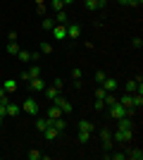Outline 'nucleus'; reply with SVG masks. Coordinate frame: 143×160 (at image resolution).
Returning <instances> with one entry per match:
<instances>
[{"label": "nucleus", "instance_id": "obj_23", "mask_svg": "<svg viewBox=\"0 0 143 160\" xmlns=\"http://www.w3.org/2000/svg\"><path fill=\"white\" fill-rule=\"evenodd\" d=\"M67 22H69V17H67V12H64V10L55 14V24H67Z\"/></svg>", "mask_w": 143, "mask_h": 160}, {"label": "nucleus", "instance_id": "obj_18", "mask_svg": "<svg viewBox=\"0 0 143 160\" xmlns=\"http://www.w3.org/2000/svg\"><path fill=\"white\" fill-rule=\"evenodd\" d=\"M124 153H126V158H131V160H143L141 148H129V151H124Z\"/></svg>", "mask_w": 143, "mask_h": 160}, {"label": "nucleus", "instance_id": "obj_36", "mask_svg": "<svg viewBox=\"0 0 143 160\" xmlns=\"http://www.w3.org/2000/svg\"><path fill=\"white\" fill-rule=\"evenodd\" d=\"M141 46H143V41H141V38H134V48H138V50H141Z\"/></svg>", "mask_w": 143, "mask_h": 160}, {"label": "nucleus", "instance_id": "obj_32", "mask_svg": "<svg viewBox=\"0 0 143 160\" xmlns=\"http://www.w3.org/2000/svg\"><path fill=\"white\" fill-rule=\"evenodd\" d=\"M105 77H107L105 72H95V81H98V84H102V81H105Z\"/></svg>", "mask_w": 143, "mask_h": 160}, {"label": "nucleus", "instance_id": "obj_33", "mask_svg": "<svg viewBox=\"0 0 143 160\" xmlns=\"http://www.w3.org/2000/svg\"><path fill=\"white\" fill-rule=\"evenodd\" d=\"M53 86L55 88H62V86H64V81H62L60 77H55V79H53Z\"/></svg>", "mask_w": 143, "mask_h": 160}, {"label": "nucleus", "instance_id": "obj_8", "mask_svg": "<svg viewBox=\"0 0 143 160\" xmlns=\"http://www.w3.org/2000/svg\"><path fill=\"white\" fill-rule=\"evenodd\" d=\"M53 103H55V105H57V108L62 110V115H69L72 110H74V108H72V103H69L67 98H62V96H57V98H55Z\"/></svg>", "mask_w": 143, "mask_h": 160}, {"label": "nucleus", "instance_id": "obj_2", "mask_svg": "<svg viewBox=\"0 0 143 160\" xmlns=\"http://www.w3.org/2000/svg\"><path fill=\"white\" fill-rule=\"evenodd\" d=\"M107 112H110V117H112V120H122V117H129V115H126V108L122 105V103H119V100H117V103H112V105L107 108Z\"/></svg>", "mask_w": 143, "mask_h": 160}, {"label": "nucleus", "instance_id": "obj_13", "mask_svg": "<svg viewBox=\"0 0 143 160\" xmlns=\"http://www.w3.org/2000/svg\"><path fill=\"white\" fill-rule=\"evenodd\" d=\"M45 117H48V120H50V122H53V120H57V117H62V110H60V108H57V105H55V103H53V105L48 108Z\"/></svg>", "mask_w": 143, "mask_h": 160}, {"label": "nucleus", "instance_id": "obj_24", "mask_svg": "<svg viewBox=\"0 0 143 160\" xmlns=\"http://www.w3.org/2000/svg\"><path fill=\"white\" fill-rule=\"evenodd\" d=\"M72 77H74V81H76V86L81 84V77H83V72H81V67H74L72 69Z\"/></svg>", "mask_w": 143, "mask_h": 160}, {"label": "nucleus", "instance_id": "obj_11", "mask_svg": "<svg viewBox=\"0 0 143 160\" xmlns=\"http://www.w3.org/2000/svg\"><path fill=\"white\" fill-rule=\"evenodd\" d=\"M53 36L57 41H64V38H67V27H64V24H55V27H53Z\"/></svg>", "mask_w": 143, "mask_h": 160}, {"label": "nucleus", "instance_id": "obj_37", "mask_svg": "<svg viewBox=\"0 0 143 160\" xmlns=\"http://www.w3.org/2000/svg\"><path fill=\"white\" fill-rule=\"evenodd\" d=\"M72 2H74V0H62V5H72Z\"/></svg>", "mask_w": 143, "mask_h": 160}, {"label": "nucleus", "instance_id": "obj_29", "mask_svg": "<svg viewBox=\"0 0 143 160\" xmlns=\"http://www.w3.org/2000/svg\"><path fill=\"white\" fill-rule=\"evenodd\" d=\"M110 158L112 160H126V153H124V151H117V153H110Z\"/></svg>", "mask_w": 143, "mask_h": 160}, {"label": "nucleus", "instance_id": "obj_19", "mask_svg": "<svg viewBox=\"0 0 143 160\" xmlns=\"http://www.w3.org/2000/svg\"><path fill=\"white\" fill-rule=\"evenodd\" d=\"M83 5H86V10H91V12H93V10H100L105 2H102V0H83Z\"/></svg>", "mask_w": 143, "mask_h": 160}, {"label": "nucleus", "instance_id": "obj_10", "mask_svg": "<svg viewBox=\"0 0 143 160\" xmlns=\"http://www.w3.org/2000/svg\"><path fill=\"white\" fill-rule=\"evenodd\" d=\"M64 27H67V38H79V36H81V27H79L76 22H69Z\"/></svg>", "mask_w": 143, "mask_h": 160}, {"label": "nucleus", "instance_id": "obj_5", "mask_svg": "<svg viewBox=\"0 0 143 160\" xmlns=\"http://www.w3.org/2000/svg\"><path fill=\"white\" fill-rule=\"evenodd\" d=\"M100 141H102V151H105V153L112 151L115 141H112V132H110V129H100Z\"/></svg>", "mask_w": 143, "mask_h": 160}, {"label": "nucleus", "instance_id": "obj_21", "mask_svg": "<svg viewBox=\"0 0 143 160\" xmlns=\"http://www.w3.org/2000/svg\"><path fill=\"white\" fill-rule=\"evenodd\" d=\"M5 53H7V55H17V53H19V46H17V41H10V43H7Z\"/></svg>", "mask_w": 143, "mask_h": 160}, {"label": "nucleus", "instance_id": "obj_31", "mask_svg": "<svg viewBox=\"0 0 143 160\" xmlns=\"http://www.w3.org/2000/svg\"><path fill=\"white\" fill-rule=\"evenodd\" d=\"M7 103H10V100H7ZM7 103H0V117H2V120L7 117Z\"/></svg>", "mask_w": 143, "mask_h": 160}, {"label": "nucleus", "instance_id": "obj_27", "mask_svg": "<svg viewBox=\"0 0 143 160\" xmlns=\"http://www.w3.org/2000/svg\"><path fill=\"white\" fill-rule=\"evenodd\" d=\"M41 155H43L41 151H36V148H34V151H29V153H26V158L29 160H41Z\"/></svg>", "mask_w": 143, "mask_h": 160}, {"label": "nucleus", "instance_id": "obj_28", "mask_svg": "<svg viewBox=\"0 0 143 160\" xmlns=\"http://www.w3.org/2000/svg\"><path fill=\"white\" fill-rule=\"evenodd\" d=\"M93 105H95V110H98V112H102V110L107 108V105H105V100H102V98H95V103H93Z\"/></svg>", "mask_w": 143, "mask_h": 160}, {"label": "nucleus", "instance_id": "obj_7", "mask_svg": "<svg viewBox=\"0 0 143 160\" xmlns=\"http://www.w3.org/2000/svg\"><path fill=\"white\" fill-rule=\"evenodd\" d=\"M38 58H41L38 53H29V50H19V53H17V60L24 62V65H29V62H36Z\"/></svg>", "mask_w": 143, "mask_h": 160}, {"label": "nucleus", "instance_id": "obj_38", "mask_svg": "<svg viewBox=\"0 0 143 160\" xmlns=\"http://www.w3.org/2000/svg\"><path fill=\"white\" fill-rule=\"evenodd\" d=\"M119 5H129V0H119Z\"/></svg>", "mask_w": 143, "mask_h": 160}, {"label": "nucleus", "instance_id": "obj_35", "mask_svg": "<svg viewBox=\"0 0 143 160\" xmlns=\"http://www.w3.org/2000/svg\"><path fill=\"white\" fill-rule=\"evenodd\" d=\"M105 93H107V91H105V88H102V86L98 88V91H95V96H98V98H105Z\"/></svg>", "mask_w": 143, "mask_h": 160}, {"label": "nucleus", "instance_id": "obj_15", "mask_svg": "<svg viewBox=\"0 0 143 160\" xmlns=\"http://www.w3.org/2000/svg\"><path fill=\"white\" fill-rule=\"evenodd\" d=\"M41 134H43V139H45V141H55L57 136H60V132H57V129H55L53 124H50V127H48L45 132H41Z\"/></svg>", "mask_w": 143, "mask_h": 160}, {"label": "nucleus", "instance_id": "obj_26", "mask_svg": "<svg viewBox=\"0 0 143 160\" xmlns=\"http://www.w3.org/2000/svg\"><path fill=\"white\" fill-rule=\"evenodd\" d=\"M41 53L50 55V53H53V43H48V41H43V43H41Z\"/></svg>", "mask_w": 143, "mask_h": 160}, {"label": "nucleus", "instance_id": "obj_1", "mask_svg": "<svg viewBox=\"0 0 143 160\" xmlns=\"http://www.w3.org/2000/svg\"><path fill=\"white\" fill-rule=\"evenodd\" d=\"M93 122L91 120H81L79 122V141H81V143H86V141L91 139V134H93Z\"/></svg>", "mask_w": 143, "mask_h": 160}, {"label": "nucleus", "instance_id": "obj_30", "mask_svg": "<svg viewBox=\"0 0 143 160\" xmlns=\"http://www.w3.org/2000/svg\"><path fill=\"white\" fill-rule=\"evenodd\" d=\"M53 10H55V12H62V10H64L62 0H53Z\"/></svg>", "mask_w": 143, "mask_h": 160}, {"label": "nucleus", "instance_id": "obj_17", "mask_svg": "<svg viewBox=\"0 0 143 160\" xmlns=\"http://www.w3.org/2000/svg\"><path fill=\"white\" fill-rule=\"evenodd\" d=\"M43 93H45V98H48V100H55L57 96H60V88H55V86H45V88H43Z\"/></svg>", "mask_w": 143, "mask_h": 160}, {"label": "nucleus", "instance_id": "obj_14", "mask_svg": "<svg viewBox=\"0 0 143 160\" xmlns=\"http://www.w3.org/2000/svg\"><path fill=\"white\" fill-rule=\"evenodd\" d=\"M2 88H5V93H17V88H19V84H17V79H5Z\"/></svg>", "mask_w": 143, "mask_h": 160}, {"label": "nucleus", "instance_id": "obj_12", "mask_svg": "<svg viewBox=\"0 0 143 160\" xmlns=\"http://www.w3.org/2000/svg\"><path fill=\"white\" fill-rule=\"evenodd\" d=\"M43 88H45V81H43L41 77L31 79V91H34V93H43Z\"/></svg>", "mask_w": 143, "mask_h": 160}, {"label": "nucleus", "instance_id": "obj_6", "mask_svg": "<svg viewBox=\"0 0 143 160\" xmlns=\"http://www.w3.org/2000/svg\"><path fill=\"white\" fill-rule=\"evenodd\" d=\"M41 72H43L41 65H31L26 72H21V79H24V81H31V79H36V77H41Z\"/></svg>", "mask_w": 143, "mask_h": 160}, {"label": "nucleus", "instance_id": "obj_39", "mask_svg": "<svg viewBox=\"0 0 143 160\" xmlns=\"http://www.w3.org/2000/svg\"><path fill=\"white\" fill-rule=\"evenodd\" d=\"M0 124H2V117H0Z\"/></svg>", "mask_w": 143, "mask_h": 160}, {"label": "nucleus", "instance_id": "obj_40", "mask_svg": "<svg viewBox=\"0 0 143 160\" xmlns=\"http://www.w3.org/2000/svg\"><path fill=\"white\" fill-rule=\"evenodd\" d=\"M102 2H107V0H102Z\"/></svg>", "mask_w": 143, "mask_h": 160}, {"label": "nucleus", "instance_id": "obj_3", "mask_svg": "<svg viewBox=\"0 0 143 160\" xmlns=\"http://www.w3.org/2000/svg\"><path fill=\"white\" fill-rule=\"evenodd\" d=\"M19 108H21V112H24V115H38V112H41V108H38V100H36V98H26Z\"/></svg>", "mask_w": 143, "mask_h": 160}, {"label": "nucleus", "instance_id": "obj_20", "mask_svg": "<svg viewBox=\"0 0 143 160\" xmlns=\"http://www.w3.org/2000/svg\"><path fill=\"white\" fill-rule=\"evenodd\" d=\"M19 112H21V108L17 103H7V117H17Z\"/></svg>", "mask_w": 143, "mask_h": 160}, {"label": "nucleus", "instance_id": "obj_25", "mask_svg": "<svg viewBox=\"0 0 143 160\" xmlns=\"http://www.w3.org/2000/svg\"><path fill=\"white\" fill-rule=\"evenodd\" d=\"M53 27H55V19H45L43 17V31H53Z\"/></svg>", "mask_w": 143, "mask_h": 160}, {"label": "nucleus", "instance_id": "obj_4", "mask_svg": "<svg viewBox=\"0 0 143 160\" xmlns=\"http://www.w3.org/2000/svg\"><path fill=\"white\" fill-rule=\"evenodd\" d=\"M131 139H134V129H117V132H112V141L115 143H126Z\"/></svg>", "mask_w": 143, "mask_h": 160}, {"label": "nucleus", "instance_id": "obj_34", "mask_svg": "<svg viewBox=\"0 0 143 160\" xmlns=\"http://www.w3.org/2000/svg\"><path fill=\"white\" fill-rule=\"evenodd\" d=\"M10 100V96L5 93V88H0V103H7Z\"/></svg>", "mask_w": 143, "mask_h": 160}, {"label": "nucleus", "instance_id": "obj_22", "mask_svg": "<svg viewBox=\"0 0 143 160\" xmlns=\"http://www.w3.org/2000/svg\"><path fill=\"white\" fill-rule=\"evenodd\" d=\"M53 127L55 129H57V132H64V129H67V122H64V120H62V117H57V120H53Z\"/></svg>", "mask_w": 143, "mask_h": 160}, {"label": "nucleus", "instance_id": "obj_9", "mask_svg": "<svg viewBox=\"0 0 143 160\" xmlns=\"http://www.w3.org/2000/svg\"><path fill=\"white\" fill-rule=\"evenodd\" d=\"M100 86L105 88L107 93H115V91H117V86H119V81H117L115 77H105V81H102Z\"/></svg>", "mask_w": 143, "mask_h": 160}, {"label": "nucleus", "instance_id": "obj_16", "mask_svg": "<svg viewBox=\"0 0 143 160\" xmlns=\"http://www.w3.org/2000/svg\"><path fill=\"white\" fill-rule=\"evenodd\" d=\"M50 124H53V122L48 120V117H36V129H38V132H45Z\"/></svg>", "mask_w": 143, "mask_h": 160}]
</instances>
